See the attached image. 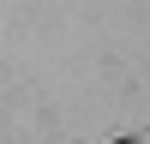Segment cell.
<instances>
[{
	"label": "cell",
	"instance_id": "1",
	"mask_svg": "<svg viewBox=\"0 0 150 144\" xmlns=\"http://www.w3.org/2000/svg\"><path fill=\"white\" fill-rule=\"evenodd\" d=\"M114 144H150V132H126V138H114Z\"/></svg>",
	"mask_w": 150,
	"mask_h": 144
}]
</instances>
